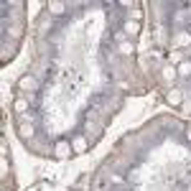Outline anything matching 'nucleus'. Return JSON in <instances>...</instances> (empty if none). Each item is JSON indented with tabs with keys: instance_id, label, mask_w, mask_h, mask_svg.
Masks as SVG:
<instances>
[{
	"instance_id": "1",
	"label": "nucleus",
	"mask_w": 191,
	"mask_h": 191,
	"mask_svg": "<svg viewBox=\"0 0 191 191\" xmlns=\"http://www.w3.org/2000/svg\"><path fill=\"white\" fill-rule=\"evenodd\" d=\"M125 28H127V33H138V23H127Z\"/></svg>"
},
{
	"instance_id": "2",
	"label": "nucleus",
	"mask_w": 191,
	"mask_h": 191,
	"mask_svg": "<svg viewBox=\"0 0 191 191\" xmlns=\"http://www.w3.org/2000/svg\"><path fill=\"white\" fill-rule=\"evenodd\" d=\"M51 10H54V13H61L64 5H61V3H51Z\"/></svg>"
},
{
	"instance_id": "3",
	"label": "nucleus",
	"mask_w": 191,
	"mask_h": 191,
	"mask_svg": "<svg viewBox=\"0 0 191 191\" xmlns=\"http://www.w3.org/2000/svg\"><path fill=\"white\" fill-rule=\"evenodd\" d=\"M181 74H191V64H184V66H181Z\"/></svg>"
}]
</instances>
